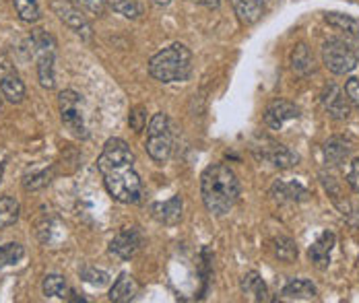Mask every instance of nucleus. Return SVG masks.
<instances>
[{"mask_svg": "<svg viewBox=\"0 0 359 303\" xmlns=\"http://www.w3.org/2000/svg\"><path fill=\"white\" fill-rule=\"evenodd\" d=\"M182 206H184L182 198L174 196V198H170L165 202H153L151 204V215H153L155 221H159L163 225H176L182 219Z\"/></svg>", "mask_w": 359, "mask_h": 303, "instance_id": "obj_13", "label": "nucleus"}, {"mask_svg": "<svg viewBox=\"0 0 359 303\" xmlns=\"http://www.w3.org/2000/svg\"><path fill=\"white\" fill-rule=\"evenodd\" d=\"M299 118V108L295 104H291L287 99H275L273 104H269L266 112H264V124L271 130H281L287 122Z\"/></svg>", "mask_w": 359, "mask_h": 303, "instance_id": "obj_12", "label": "nucleus"}, {"mask_svg": "<svg viewBox=\"0 0 359 303\" xmlns=\"http://www.w3.org/2000/svg\"><path fill=\"white\" fill-rule=\"evenodd\" d=\"M192 2L203 4V6H207V8H219V4H221V0H192Z\"/></svg>", "mask_w": 359, "mask_h": 303, "instance_id": "obj_36", "label": "nucleus"}, {"mask_svg": "<svg viewBox=\"0 0 359 303\" xmlns=\"http://www.w3.org/2000/svg\"><path fill=\"white\" fill-rule=\"evenodd\" d=\"M48 184H50V174L48 171H36L32 176H25V180H23L25 190H39L48 186Z\"/></svg>", "mask_w": 359, "mask_h": 303, "instance_id": "obj_33", "label": "nucleus"}, {"mask_svg": "<svg viewBox=\"0 0 359 303\" xmlns=\"http://www.w3.org/2000/svg\"><path fill=\"white\" fill-rule=\"evenodd\" d=\"M52 13L69 27L72 29L79 38H83L85 41H91L93 38V27L89 23V19L85 17V13L74 6L71 0H52L50 2Z\"/></svg>", "mask_w": 359, "mask_h": 303, "instance_id": "obj_7", "label": "nucleus"}, {"mask_svg": "<svg viewBox=\"0 0 359 303\" xmlns=\"http://www.w3.org/2000/svg\"><path fill=\"white\" fill-rule=\"evenodd\" d=\"M334 241H337L334 233H332V231H324L323 235L310 246L308 256H310V260L318 266V268L328 266V262H330V252H332V248H334Z\"/></svg>", "mask_w": 359, "mask_h": 303, "instance_id": "obj_16", "label": "nucleus"}, {"mask_svg": "<svg viewBox=\"0 0 359 303\" xmlns=\"http://www.w3.org/2000/svg\"><path fill=\"white\" fill-rule=\"evenodd\" d=\"M2 171H4V165H0V182H2Z\"/></svg>", "mask_w": 359, "mask_h": 303, "instance_id": "obj_38", "label": "nucleus"}, {"mask_svg": "<svg viewBox=\"0 0 359 303\" xmlns=\"http://www.w3.org/2000/svg\"><path fill=\"white\" fill-rule=\"evenodd\" d=\"M326 23L345 31L347 36H353L355 39H359V19L351 17V15H343V13H326L324 15Z\"/></svg>", "mask_w": 359, "mask_h": 303, "instance_id": "obj_22", "label": "nucleus"}, {"mask_svg": "<svg viewBox=\"0 0 359 303\" xmlns=\"http://www.w3.org/2000/svg\"><path fill=\"white\" fill-rule=\"evenodd\" d=\"M252 153L256 159L271 163L277 169H289L299 163V155H295L293 151H289L285 145H281L273 139H266V136H262L260 143H256L252 147Z\"/></svg>", "mask_w": 359, "mask_h": 303, "instance_id": "obj_8", "label": "nucleus"}, {"mask_svg": "<svg viewBox=\"0 0 359 303\" xmlns=\"http://www.w3.org/2000/svg\"><path fill=\"white\" fill-rule=\"evenodd\" d=\"M320 101H323V108L328 112V115L334 120H347L351 114V106H349L351 101H349L345 89H341L339 85L324 87Z\"/></svg>", "mask_w": 359, "mask_h": 303, "instance_id": "obj_11", "label": "nucleus"}, {"mask_svg": "<svg viewBox=\"0 0 359 303\" xmlns=\"http://www.w3.org/2000/svg\"><path fill=\"white\" fill-rule=\"evenodd\" d=\"M271 192H273L275 198H279V200H291V202H304V200L310 198L308 188H304L297 182H275V186H273Z\"/></svg>", "mask_w": 359, "mask_h": 303, "instance_id": "obj_19", "label": "nucleus"}, {"mask_svg": "<svg viewBox=\"0 0 359 303\" xmlns=\"http://www.w3.org/2000/svg\"><path fill=\"white\" fill-rule=\"evenodd\" d=\"M172 0H155V4H170Z\"/></svg>", "mask_w": 359, "mask_h": 303, "instance_id": "obj_37", "label": "nucleus"}, {"mask_svg": "<svg viewBox=\"0 0 359 303\" xmlns=\"http://www.w3.org/2000/svg\"><path fill=\"white\" fill-rule=\"evenodd\" d=\"M149 73L159 83L186 80L192 73V54L184 43H172L149 60Z\"/></svg>", "mask_w": 359, "mask_h": 303, "instance_id": "obj_3", "label": "nucleus"}, {"mask_svg": "<svg viewBox=\"0 0 359 303\" xmlns=\"http://www.w3.org/2000/svg\"><path fill=\"white\" fill-rule=\"evenodd\" d=\"M41 291L46 297H58V300H67L71 293L67 279L60 274H46V279L41 283Z\"/></svg>", "mask_w": 359, "mask_h": 303, "instance_id": "obj_21", "label": "nucleus"}, {"mask_svg": "<svg viewBox=\"0 0 359 303\" xmlns=\"http://www.w3.org/2000/svg\"><path fill=\"white\" fill-rule=\"evenodd\" d=\"M324 155H326V161L330 165H339L347 155H349V147L345 143H341L339 139H330L326 145H324Z\"/></svg>", "mask_w": 359, "mask_h": 303, "instance_id": "obj_29", "label": "nucleus"}, {"mask_svg": "<svg viewBox=\"0 0 359 303\" xmlns=\"http://www.w3.org/2000/svg\"><path fill=\"white\" fill-rule=\"evenodd\" d=\"M323 62L332 75H349L358 69L359 58L343 39H328L323 45Z\"/></svg>", "mask_w": 359, "mask_h": 303, "instance_id": "obj_5", "label": "nucleus"}, {"mask_svg": "<svg viewBox=\"0 0 359 303\" xmlns=\"http://www.w3.org/2000/svg\"><path fill=\"white\" fill-rule=\"evenodd\" d=\"M347 184L351 186V190L359 192V157L351 161V167H349V174H347Z\"/></svg>", "mask_w": 359, "mask_h": 303, "instance_id": "obj_35", "label": "nucleus"}, {"mask_svg": "<svg viewBox=\"0 0 359 303\" xmlns=\"http://www.w3.org/2000/svg\"><path fill=\"white\" fill-rule=\"evenodd\" d=\"M172 147L174 143H172L170 118L163 112H157L147 126V143H144L147 155L157 163H165L172 155Z\"/></svg>", "mask_w": 359, "mask_h": 303, "instance_id": "obj_4", "label": "nucleus"}, {"mask_svg": "<svg viewBox=\"0 0 359 303\" xmlns=\"http://www.w3.org/2000/svg\"><path fill=\"white\" fill-rule=\"evenodd\" d=\"M291 66L297 75H308L314 71V56L310 54L306 43L295 45V50L291 52Z\"/></svg>", "mask_w": 359, "mask_h": 303, "instance_id": "obj_23", "label": "nucleus"}, {"mask_svg": "<svg viewBox=\"0 0 359 303\" xmlns=\"http://www.w3.org/2000/svg\"><path fill=\"white\" fill-rule=\"evenodd\" d=\"M273 250H275V256L281 260V262H293L297 260V246L291 237H277L273 241Z\"/></svg>", "mask_w": 359, "mask_h": 303, "instance_id": "obj_25", "label": "nucleus"}, {"mask_svg": "<svg viewBox=\"0 0 359 303\" xmlns=\"http://www.w3.org/2000/svg\"><path fill=\"white\" fill-rule=\"evenodd\" d=\"M21 204L13 196H0V229L11 227L19 221Z\"/></svg>", "mask_w": 359, "mask_h": 303, "instance_id": "obj_24", "label": "nucleus"}, {"mask_svg": "<svg viewBox=\"0 0 359 303\" xmlns=\"http://www.w3.org/2000/svg\"><path fill=\"white\" fill-rule=\"evenodd\" d=\"M137 291H139V285H137V281L133 279V274L120 272V276L114 281V285H111V289H109L108 297L109 302L126 303L130 302V300H135Z\"/></svg>", "mask_w": 359, "mask_h": 303, "instance_id": "obj_15", "label": "nucleus"}, {"mask_svg": "<svg viewBox=\"0 0 359 303\" xmlns=\"http://www.w3.org/2000/svg\"><path fill=\"white\" fill-rule=\"evenodd\" d=\"M97 169L109 196L122 204H135L143 198V182L135 171V153L122 139H109L97 157Z\"/></svg>", "mask_w": 359, "mask_h": 303, "instance_id": "obj_1", "label": "nucleus"}, {"mask_svg": "<svg viewBox=\"0 0 359 303\" xmlns=\"http://www.w3.org/2000/svg\"><path fill=\"white\" fill-rule=\"evenodd\" d=\"M81 279H83L85 283L93 285V287H106L109 283L108 272L102 270V268H95V266H85V268L81 270Z\"/></svg>", "mask_w": 359, "mask_h": 303, "instance_id": "obj_30", "label": "nucleus"}, {"mask_svg": "<svg viewBox=\"0 0 359 303\" xmlns=\"http://www.w3.org/2000/svg\"><path fill=\"white\" fill-rule=\"evenodd\" d=\"M106 2H108L109 8L124 15L126 19H139L143 15V8L137 0H106Z\"/></svg>", "mask_w": 359, "mask_h": 303, "instance_id": "obj_28", "label": "nucleus"}, {"mask_svg": "<svg viewBox=\"0 0 359 303\" xmlns=\"http://www.w3.org/2000/svg\"><path fill=\"white\" fill-rule=\"evenodd\" d=\"M58 108H60V120L72 136L87 139L89 132H87L85 120H83V97L76 91L67 89L58 95Z\"/></svg>", "mask_w": 359, "mask_h": 303, "instance_id": "obj_6", "label": "nucleus"}, {"mask_svg": "<svg viewBox=\"0 0 359 303\" xmlns=\"http://www.w3.org/2000/svg\"><path fill=\"white\" fill-rule=\"evenodd\" d=\"M74 6H79L83 13H91L95 17H104L106 15V8H108V2L106 0H71Z\"/></svg>", "mask_w": 359, "mask_h": 303, "instance_id": "obj_31", "label": "nucleus"}, {"mask_svg": "<svg viewBox=\"0 0 359 303\" xmlns=\"http://www.w3.org/2000/svg\"><path fill=\"white\" fill-rule=\"evenodd\" d=\"M240 287H242L244 295H250L252 302H258V303L273 302V297H271V293H269L266 283L260 279V274H258L256 270H250V272H246V274L242 276Z\"/></svg>", "mask_w": 359, "mask_h": 303, "instance_id": "obj_14", "label": "nucleus"}, {"mask_svg": "<svg viewBox=\"0 0 359 303\" xmlns=\"http://www.w3.org/2000/svg\"><path fill=\"white\" fill-rule=\"evenodd\" d=\"M143 248V235L137 227L122 229L120 233L114 235V239L109 241V252L116 254L120 260H130L135 258Z\"/></svg>", "mask_w": 359, "mask_h": 303, "instance_id": "obj_10", "label": "nucleus"}, {"mask_svg": "<svg viewBox=\"0 0 359 303\" xmlns=\"http://www.w3.org/2000/svg\"><path fill=\"white\" fill-rule=\"evenodd\" d=\"M345 93H347L349 101L359 110V78H349L345 83Z\"/></svg>", "mask_w": 359, "mask_h": 303, "instance_id": "obj_34", "label": "nucleus"}, {"mask_svg": "<svg viewBox=\"0 0 359 303\" xmlns=\"http://www.w3.org/2000/svg\"><path fill=\"white\" fill-rule=\"evenodd\" d=\"M128 124H130V128H133L135 132H143L144 126H147V110H144L143 106H137V108L130 110V114H128Z\"/></svg>", "mask_w": 359, "mask_h": 303, "instance_id": "obj_32", "label": "nucleus"}, {"mask_svg": "<svg viewBox=\"0 0 359 303\" xmlns=\"http://www.w3.org/2000/svg\"><path fill=\"white\" fill-rule=\"evenodd\" d=\"M281 295L285 300H314L316 297V287L308 279H291L283 287Z\"/></svg>", "mask_w": 359, "mask_h": 303, "instance_id": "obj_20", "label": "nucleus"}, {"mask_svg": "<svg viewBox=\"0 0 359 303\" xmlns=\"http://www.w3.org/2000/svg\"><path fill=\"white\" fill-rule=\"evenodd\" d=\"M231 6L238 15V19L244 25H254L262 19L266 6L264 0H231Z\"/></svg>", "mask_w": 359, "mask_h": 303, "instance_id": "obj_17", "label": "nucleus"}, {"mask_svg": "<svg viewBox=\"0 0 359 303\" xmlns=\"http://www.w3.org/2000/svg\"><path fill=\"white\" fill-rule=\"evenodd\" d=\"M37 78L43 89H54L56 78H54V48L48 50H37Z\"/></svg>", "mask_w": 359, "mask_h": 303, "instance_id": "obj_18", "label": "nucleus"}, {"mask_svg": "<svg viewBox=\"0 0 359 303\" xmlns=\"http://www.w3.org/2000/svg\"><path fill=\"white\" fill-rule=\"evenodd\" d=\"M13 4H15V10H17L21 21H25V23L39 21L41 13H39V6H37L36 0H13Z\"/></svg>", "mask_w": 359, "mask_h": 303, "instance_id": "obj_27", "label": "nucleus"}, {"mask_svg": "<svg viewBox=\"0 0 359 303\" xmlns=\"http://www.w3.org/2000/svg\"><path fill=\"white\" fill-rule=\"evenodd\" d=\"M23 256H25V248L21 244H17V241L0 246V268L17 265Z\"/></svg>", "mask_w": 359, "mask_h": 303, "instance_id": "obj_26", "label": "nucleus"}, {"mask_svg": "<svg viewBox=\"0 0 359 303\" xmlns=\"http://www.w3.org/2000/svg\"><path fill=\"white\" fill-rule=\"evenodd\" d=\"M0 95L11 104H21L25 99V85L8 58H0Z\"/></svg>", "mask_w": 359, "mask_h": 303, "instance_id": "obj_9", "label": "nucleus"}, {"mask_svg": "<svg viewBox=\"0 0 359 303\" xmlns=\"http://www.w3.org/2000/svg\"><path fill=\"white\" fill-rule=\"evenodd\" d=\"M201 196L211 215H227L240 198V180L236 171L225 163L209 165L201 176Z\"/></svg>", "mask_w": 359, "mask_h": 303, "instance_id": "obj_2", "label": "nucleus"}]
</instances>
